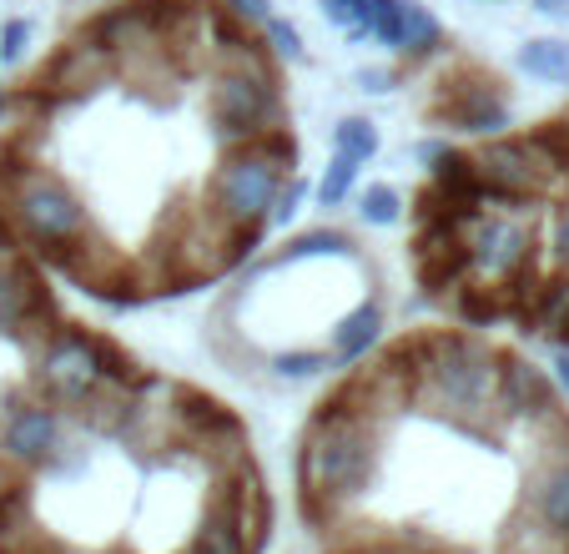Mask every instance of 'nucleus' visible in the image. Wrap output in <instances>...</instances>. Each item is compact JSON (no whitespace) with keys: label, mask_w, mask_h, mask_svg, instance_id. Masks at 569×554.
<instances>
[{"label":"nucleus","mask_w":569,"mask_h":554,"mask_svg":"<svg viewBox=\"0 0 569 554\" xmlns=\"http://www.w3.org/2000/svg\"><path fill=\"white\" fill-rule=\"evenodd\" d=\"M378 424L353 394H333L328 404L312 414L308 438L298 454V484H302V504L312 514L318 510H343L358 494L373 484L378 474Z\"/></svg>","instance_id":"1"},{"label":"nucleus","mask_w":569,"mask_h":554,"mask_svg":"<svg viewBox=\"0 0 569 554\" xmlns=\"http://www.w3.org/2000/svg\"><path fill=\"white\" fill-rule=\"evenodd\" d=\"M292 131H272L262 141L222 151L212 171L202 177V207L212 212V222L232 227V233L262 237L268 233V212L278 187L292 177Z\"/></svg>","instance_id":"2"},{"label":"nucleus","mask_w":569,"mask_h":554,"mask_svg":"<svg viewBox=\"0 0 569 554\" xmlns=\"http://www.w3.org/2000/svg\"><path fill=\"white\" fill-rule=\"evenodd\" d=\"M0 187H6V202H11V217L26 237H31L41 253L66 257L76 243H87L91 233V207L81 202L66 177L46 167H21V161H0Z\"/></svg>","instance_id":"3"},{"label":"nucleus","mask_w":569,"mask_h":554,"mask_svg":"<svg viewBox=\"0 0 569 554\" xmlns=\"http://www.w3.org/2000/svg\"><path fill=\"white\" fill-rule=\"evenodd\" d=\"M519 510L569 540V448L535 458V469L525 474V504Z\"/></svg>","instance_id":"4"},{"label":"nucleus","mask_w":569,"mask_h":554,"mask_svg":"<svg viewBox=\"0 0 569 554\" xmlns=\"http://www.w3.org/2000/svg\"><path fill=\"white\" fill-rule=\"evenodd\" d=\"M439 117L459 131H473V137H505V131L515 127V111H509V101L499 97L495 81L453 86L449 101L439 107Z\"/></svg>","instance_id":"5"},{"label":"nucleus","mask_w":569,"mask_h":554,"mask_svg":"<svg viewBox=\"0 0 569 554\" xmlns=\"http://www.w3.org/2000/svg\"><path fill=\"white\" fill-rule=\"evenodd\" d=\"M383 343V303H358V308H348L343 318L328 328V363L338 368H358V363H368V353Z\"/></svg>","instance_id":"6"},{"label":"nucleus","mask_w":569,"mask_h":554,"mask_svg":"<svg viewBox=\"0 0 569 554\" xmlns=\"http://www.w3.org/2000/svg\"><path fill=\"white\" fill-rule=\"evenodd\" d=\"M439 51H443V21L423 0H403V41H398V56L429 61V56H439Z\"/></svg>","instance_id":"7"},{"label":"nucleus","mask_w":569,"mask_h":554,"mask_svg":"<svg viewBox=\"0 0 569 554\" xmlns=\"http://www.w3.org/2000/svg\"><path fill=\"white\" fill-rule=\"evenodd\" d=\"M519 71L545 86H565L569 81V41H559V36H535V41H525L519 46Z\"/></svg>","instance_id":"8"},{"label":"nucleus","mask_w":569,"mask_h":554,"mask_svg":"<svg viewBox=\"0 0 569 554\" xmlns=\"http://www.w3.org/2000/svg\"><path fill=\"white\" fill-rule=\"evenodd\" d=\"M333 151L348 161H358V167H368V161L383 151V137H378V121L368 117H343L333 127Z\"/></svg>","instance_id":"9"},{"label":"nucleus","mask_w":569,"mask_h":554,"mask_svg":"<svg viewBox=\"0 0 569 554\" xmlns=\"http://www.w3.org/2000/svg\"><path fill=\"white\" fill-rule=\"evenodd\" d=\"M358 31H363V41H378V46H388V51H398V41H403V0H363Z\"/></svg>","instance_id":"10"},{"label":"nucleus","mask_w":569,"mask_h":554,"mask_svg":"<svg viewBox=\"0 0 569 554\" xmlns=\"http://www.w3.org/2000/svg\"><path fill=\"white\" fill-rule=\"evenodd\" d=\"M358 217L368 227H398L403 222V192H398L393 181H368L363 192H358Z\"/></svg>","instance_id":"11"},{"label":"nucleus","mask_w":569,"mask_h":554,"mask_svg":"<svg viewBox=\"0 0 569 554\" xmlns=\"http://www.w3.org/2000/svg\"><path fill=\"white\" fill-rule=\"evenodd\" d=\"M272 368H278V378H288V384H312V378L333 374V363H328L322 348H288L272 358Z\"/></svg>","instance_id":"12"},{"label":"nucleus","mask_w":569,"mask_h":554,"mask_svg":"<svg viewBox=\"0 0 569 554\" xmlns=\"http://www.w3.org/2000/svg\"><path fill=\"white\" fill-rule=\"evenodd\" d=\"M353 187H358V161H348V157H328V167H322V177H318V202L322 207H343L348 197H353Z\"/></svg>","instance_id":"13"},{"label":"nucleus","mask_w":569,"mask_h":554,"mask_svg":"<svg viewBox=\"0 0 569 554\" xmlns=\"http://www.w3.org/2000/svg\"><path fill=\"white\" fill-rule=\"evenodd\" d=\"M262 36H268V51L278 56V66H282V61H292V66H298V61H308V41H302V31H298V26H292V21H282V16H272V21L262 26Z\"/></svg>","instance_id":"14"},{"label":"nucleus","mask_w":569,"mask_h":554,"mask_svg":"<svg viewBox=\"0 0 569 554\" xmlns=\"http://www.w3.org/2000/svg\"><path fill=\"white\" fill-rule=\"evenodd\" d=\"M302 202H308V181L298 177V171H292L288 181H282L278 187V197H272V212H268V227H288L292 217L302 212Z\"/></svg>","instance_id":"15"},{"label":"nucleus","mask_w":569,"mask_h":554,"mask_svg":"<svg viewBox=\"0 0 569 554\" xmlns=\"http://www.w3.org/2000/svg\"><path fill=\"white\" fill-rule=\"evenodd\" d=\"M318 11L328 26H338V31L348 36V41H363V31H358V16H363V0H318Z\"/></svg>","instance_id":"16"},{"label":"nucleus","mask_w":569,"mask_h":554,"mask_svg":"<svg viewBox=\"0 0 569 554\" xmlns=\"http://www.w3.org/2000/svg\"><path fill=\"white\" fill-rule=\"evenodd\" d=\"M31 31L36 26L26 16H11V21H0V61H21L26 46H31Z\"/></svg>","instance_id":"17"},{"label":"nucleus","mask_w":569,"mask_h":554,"mask_svg":"<svg viewBox=\"0 0 569 554\" xmlns=\"http://www.w3.org/2000/svg\"><path fill=\"white\" fill-rule=\"evenodd\" d=\"M217 6H222L227 16H232V21H242V26H268L272 16V0H217Z\"/></svg>","instance_id":"18"},{"label":"nucleus","mask_w":569,"mask_h":554,"mask_svg":"<svg viewBox=\"0 0 569 554\" xmlns=\"http://www.w3.org/2000/svg\"><path fill=\"white\" fill-rule=\"evenodd\" d=\"M353 81H358V91H368V97H388L398 76L388 71V66H363V71L353 76Z\"/></svg>","instance_id":"19"},{"label":"nucleus","mask_w":569,"mask_h":554,"mask_svg":"<svg viewBox=\"0 0 569 554\" xmlns=\"http://www.w3.org/2000/svg\"><path fill=\"white\" fill-rule=\"evenodd\" d=\"M449 141H443V137H433V141H419V147H413V161H423V167H439V161L443 157H449Z\"/></svg>","instance_id":"20"},{"label":"nucleus","mask_w":569,"mask_h":554,"mask_svg":"<svg viewBox=\"0 0 569 554\" xmlns=\"http://www.w3.org/2000/svg\"><path fill=\"white\" fill-rule=\"evenodd\" d=\"M549 368H555V384L569 394V343H559L555 348V363H549Z\"/></svg>","instance_id":"21"},{"label":"nucleus","mask_w":569,"mask_h":554,"mask_svg":"<svg viewBox=\"0 0 569 554\" xmlns=\"http://www.w3.org/2000/svg\"><path fill=\"white\" fill-rule=\"evenodd\" d=\"M6 107H11V91H6V86H0V121H6Z\"/></svg>","instance_id":"22"}]
</instances>
